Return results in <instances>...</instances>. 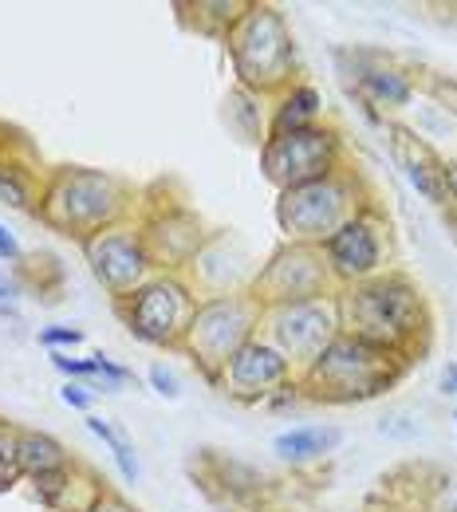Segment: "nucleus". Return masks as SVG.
I'll use <instances>...</instances> for the list:
<instances>
[{"label": "nucleus", "mask_w": 457, "mask_h": 512, "mask_svg": "<svg viewBox=\"0 0 457 512\" xmlns=\"http://www.w3.org/2000/svg\"><path fill=\"white\" fill-rule=\"evenodd\" d=\"M312 111H316V95H312V91H296V95H292V103H288V111L280 115V127L296 130L300 115H312Z\"/></svg>", "instance_id": "13"}, {"label": "nucleus", "mask_w": 457, "mask_h": 512, "mask_svg": "<svg viewBox=\"0 0 457 512\" xmlns=\"http://www.w3.org/2000/svg\"><path fill=\"white\" fill-rule=\"evenodd\" d=\"M20 465L36 469V473H52L60 469V446L52 438H20Z\"/></svg>", "instance_id": "8"}, {"label": "nucleus", "mask_w": 457, "mask_h": 512, "mask_svg": "<svg viewBox=\"0 0 457 512\" xmlns=\"http://www.w3.org/2000/svg\"><path fill=\"white\" fill-rule=\"evenodd\" d=\"M150 379H154V386H158V394L178 398V379H174V375H166L162 367H154V371H150Z\"/></svg>", "instance_id": "15"}, {"label": "nucleus", "mask_w": 457, "mask_h": 512, "mask_svg": "<svg viewBox=\"0 0 457 512\" xmlns=\"http://www.w3.org/2000/svg\"><path fill=\"white\" fill-rule=\"evenodd\" d=\"M327 158V138L312 134V130H292L284 138H276L268 146V174L280 182H308L324 170Z\"/></svg>", "instance_id": "1"}, {"label": "nucleus", "mask_w": 457, "mask_h": 512, "mask_svg": "<svg viewBox=\"0 0 457 512\" xmlns=\"http://www.w3.org/2000/svg\"><path fill=\"white\" fill-rule=\"evenodd\" d=\"M99 512H127L123 505H107V509H99Z\"/></svg>", "instance_id": "22"}, {"label": "nucleus", "mask_w": 457, "mask_h": 512, "mask_svg": "<svg viewBox=\"0 0 457 512\" xmlns=\"http://www.w3.org/2000/svg\"><path fill=\"white\" fill-rule=\"evenodd\" d=\"M0 256L4 260H16L20 256V245L12 241V233H4V225H0Z\"/></svg>", "instance_id": "17"}, {"label": "nucleus", "mask_w": 457, "mask_h": 512, "mask_svg": "<svg viewBox=\"0 0 457 512\" xmlns=\"http://www.w3.org/2000/svg\"><path fill=\"white\" fill-rule=\"evenodd\" d=\"M442 390H446V394H457V363L446 367V375H442Z\"/></svg>", "instance_id": "19"}, {"label": "nucleus", "mask_w": 457, "mask_h": 512, "mask_svg": "<svg viewBox=\"0 0 457 512\" xmlns=\"http://www.w3.org/2000/svg\"><path fill=\"white\" fill-rule=\"evenodd\" d=\"M0 193H4L12 205H24V193H20V186H16L12 178H0Z\"/></svg>", "instance_id": "18"}, {"label": "nucleus", "mask_w": 457, "mask_h": 512, "mask_svg": "<svg viewBox=\"0 0 457 512\" xmlns=\"http://www.w3.org/2000/svg\"><path fill=\"white\" fill-rule=\"evenodd\" d=\"M335 442H339L335 430H292V434L276 438V453L288 457V461H308V457H320Z\"/></svg>", "instance_id": "7"}, {"label": "nucleus", "mask_w": 457, "mask_h": 512, "mask_svg": "<svg viewBox=\"0 0 457 512\" xmlns=\"http://www.w3.org/2000/svg\"><path fill=\"white\" fill-rule=\"evenodd\" d=\"M359 316L367 327H387V335L414 327V296L398 284H379L359 292Z\"/></svg>", "instance_id": "2"}, {"label": "nucleus", "mask_w": 457, "mask_h": 512, "mask_svg": "<svg viewBox=\"0 0 457 512\" xmlns=\"http://www.w3.org/2000/svg\"><path fill=\"white\" fill-rule=\"evenodd\" d=\"M331 260L343 268V272H371L375 260H379V241L375 233L363 225V221H351L343 225L335 237H331Z\"/></svg>", "instance_id": "3"}, {"label": "nucleus", "mask_w": 457, "mask_h": 512, "mask_svg": "<svg viewBox=\"0 0 457 512\" xmlns=\"http://www.w3.org/2000/svg\"><path fill=\"white\" fill-rule=\"evenodd\" d=\"M95 272L107 280V284H131L134 276H138V268H142V260L134 253V245L127 241H107L99 253H95Z\"/></svg>", "instance_id": "6"}, {"label": "nucleus", "mask_w": 457, "mask_h": 512, "mask_svg": "<svg viewBox=\"0 0 457 512\" xmlns=\"http://www.w3.org/2000/svg\"><path fill=\"white\" fill-rule=\"evenodd\" d=\"M60 398H64L67 406H79V410H83V406H91V394H87L83 386H64V390H60Z\"/></svg>", "instance_id": "16"}, {"label": "nucleus", "mask_w": 457, "mask_h": 512, "mask_svg": "<svg viewBox=\"0 0 457 512\" xmlns=\"http://www.w3.org/2000/svg\"><path fill=\"white\" fill-rule=\"evenodd\" d=\"M316 323H320V312H312V308H296V312L284 320L280 335L288 339V347H304V339H308V335L320 343V339H324V331H312Z\"/></svg>", "instance_id": "9"}, {"label": "nucleus", "mask_w": 457, "mask_h": 512, "mask_svg": "<svg viewBox=\"0 0 457 512\" xmlns=\"http://www.w3.org/2000/svg\"><path fill=\"white\" fill-rule=\"evenodd\" d=\"M0 300H12V284H4V280H0Z\"/></svg>", "instance_id": "21"}, {"label": "nucleus", "mask_w": 457, "mask_h": 512, "mask_svg": "<svg viewBox=\"0 0 457 512\" xmlns=\"http://www.w3.org/2000/svg\"><path fill=\"white\" fill-rule=\"evenodd\" d=\"M280 371H284V359L276 351H268V347H245L233 359V379L241 386L272 383V379H280Z\"/></svg>", "instance_id": "5"}, {"label": "nucleus", "mask_w": 457, "mask_h": 512, "mask_svg": "<svg viewBox=\"0 0 457 512\" xmlns=\"http://www.w3.org/2000/svg\"><path fill=\"white\" fill-rule=\"evenodd\" d=\"M178 304H182L178 288H166V284L150 288V292L138 300V308H134V327H138V335H146V339H166V335L174 331V320H178Z\"/></svg>", "instance_id": "4"}, {"label": "nucleus", "mask_w": 457, "mask_h": 512, "mask_svg": "<svg viewBox=\"0 0 457 512\" xmlns=\"http://www.w3.org/2000/svg\"><path fill=\"white\" fill-rule=\"evenodd\" d=\"M40 339H44V343H79L83 331H75V327H48Z\"/></svg>", "instance_id": "14"}, {"label": "nucleus", "mask_w": 457, "mask_h": 512, "mask_svg": "<svg viewBox=\"0 0 457 512\" xmlns=\"http://www.w3.org/2000/svg\"><path fill=\"white\" fill-rule=\"evenodd\" d=\"M442 178L450 182V190H454V197H457V162H454V166H446V170H442Z\"/></svg>", "instance_id": "20"}, {"label": "nucleus", "mask_w": 457, "mask_h": 512, "mask_svg": "<svg viewBox=\"0 0 457 512\" xmlns=\"http://www.w3.org/2000/svg\"><path fill=\"white\" fill-rule=\"evenodd\" d=\"M87 430L111 446L115 461H119V469H123V473H127V477L134 481V477H138V465H134V457H131V446H127V442H123V438H119V434H115V430H111L103 418H91V422H87Z\"/></svg>", "instance_id": "10"}, {"label": "nucleus", "mask_w": 457, "mask_h": 512, "mask_svg": "<svg viewBox=\"0 0 457 512\" xmlns=\"http://www.w3.org/2000/svg\"><path fill=\"white\" fill-rule=\"evenodd\" d=\"M16 469H20V442L0 430V489L16 477Z\"/></svg>", "instance_id": "12"}, {"label": "nucleus", "mask_w": 457, "mask_h": 512, "mask_svg": "<svg viewBox=\"0 0 457 512\" xmlns=\"http://www.w3.org/2000/svg\"><path fill=\"white\" fill-rule=\"evenodd\" d=\"M363 83H367L371 95H379V99H387V103H406V99H410L406 79L394 75V71H375V75H367Z\"/></svg>", "instance_id": "11"}]
</instances>
